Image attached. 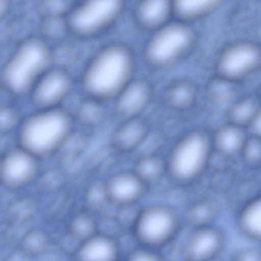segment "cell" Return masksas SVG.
<instances>
[{"label": "cell", "mask_w": 261, "mask_h": 261, "mask_svg": "<svg viewBox=\"0 0 261 261\" xmlns=\"http://www.w3.org/2000/svg\"><path fill=\"white\" fill-rule=\"evenodd\" d=\"M46 244V239L44 235L39 233H33L25 238L24 245L25 250L30 253H39L43 250Z\"/></svg>", "instance_id": "obj_29"}, {"label": "cell", "mask_w": 261, "mask_h": 261, "mask_svg": "<svg viewBox=\"0 0 261 261\" xmlns=\"http://www.w3.org/2000/svg\"><path fill=\"white\" fill-rule=\"evenodd\" d=\"M194 92L195 91L192 85L187 83H180L171 89L168 97L174 106L181 108L191 103L194 97Z\"/></svg>", "instance_id": "obj_27"}, {"label": "cell", "mask_w": 261, "mask_h": 261, "mask_svg": "<svg viewBox=\"0 0 261 261\" xmlns=\"http://www.w3.org/2000/svg\"><path fill=\"white\" fill-rule=\"evenodd\" d=\"M193 41V31L188 25L165 24L148 42L145 53L146 59L155 66H167L184 56Z\"/></svg>", "instance_id": "obj_6"}, {"label": "cell", "mask_w": 261, "mask_h": 261, "mask_svg": "<svg viewBox=\"0 0 261 261\" xmlns=\"http://www.w3.org/2000/svg\"><path fill=\"white\" fill-rule=\"evenodd\" d=\"M74 128V117L65 108L37 110L21 120L19 146L39 160L51 156L68 143Z\"/></svg>", "instance_id": "obj_1"}, {"label": "cell", "mask_w": 261, "mask_h": 261, "mask_svg": "<svg viewBox=\"0 0 261 261\" xmlns=\"http://www.w3.org/2000/svg\"><path fill=\"white\" fill-rule=\"evenodd\" d=\"M259 112L256 103L250 99H247L236 103L230 111V117L234 122L233 124L239 126L242 123H250Z\"/></svg>", "instance_id": "obj_24"}, {"label": "cell", "mask_w": 261, "mask_h": 261, "mask_svg": "<svg viewBox=\"0 0 261 261\" xmlns=\"http://www.w3.org/2000/svg\"><path fill=\"white\" fill-rule=\"evenodd\" d=\"M209 157L208 139L201 133H191L172 149L168 161L169 175L180 184L193 182L204 172Z\"/></svg>", "instance_id": "obj_5"}, {"label": "cell", "mask_w": 261, "mask_h": 261, "mask_svg": "<svg viewBox=\"0 0 261 261\" xmlns=\"http://www.w3.org/2000/svg\"><path fill=\"white\" fill-rule=\"evenodd\" d=\"M123 5L116 0H91L72 4L65 15L69 34L89 39L112 25L121 13Z\"/></svg>", "instance_id": "obj_4"}, {"label": "cell", "mask_w": 261, "mask_h": 261, "mask_svg": "<svg viewBox=\"0 0 261 261\" xmlns=\"http://www.w3.org/2000/svg\"><path fill=\"white\" fill-rule=\"evenodd\" d=\"M9 8H10V5L8 3L0 0V21L5 17L7 13H8Z\"/></svg>", "instance_id": "obj_33"}, {"label": "cell", "mask_w": 261, "mask_h": 261, "mask_svg": "<svg viewBox=\"0 0 261 261\" xmlns=\"http://www.w3.org/2000/svg\"><path fill=\"white\" fill-rule=\"evenodd\" d=\"M103 186L108 201L120 207L135 205L143 198L146 188L134 172H129L114 174Z\"/></svg>", "instance_id": "obj_12"}, {"label": "cell", "mask_w": 261, "mask_h": 261, "mask_svg": "<svg viewBox=\"0 0 261 261\" xmlns=\"http://www.w3.org/2000/svg\"><path fill=\"white\" fill-rule=\"evenodd\" d=\"M20 122L19 112L14 107L0 103V135L17 130Z\"/></svg>", "instance_id": "obj_25"}, {"label": "cell", "mask_w": 261, "mask_h": 261, "mask_svg": "<svg viewBox=\"0 0 261 261\" xmlns=\"http://www.w3.org/2000/svg\"><path fill=\"white\" fill-rule=\"evenodd\" d=\"M215 142L221 153L233 155L242 151L247 141L241 128L232 124L224 126L218 131Z\"/></svg>", "instance_id": "obj_17"}, {"label": "cell", "mask_w": 261, "mask_h": 261, "mask_svg": "<svg viewBox=\"0 0 261 261\" xmlns=\"http://www.w3.org/2000/svg\"><path fill=\"white\" fill-rule=\"evenodd\" d=\"M172 10V4L163 0L144 1L139 4L136 14L139 22L149 28H157L166 24Z\"/></svg>", "instance_id": "obj_15"}, {"label": "cell", "mask_w": 261, "mask_h": 261, "mask_svg": "<svg viewBox=\"0 0 261 261\" xmlns=\"http://www.w3.org/2000/svg\"><path fill=\"white\" fill-rule=\"evenodd\" d=\"M117 242L108 235L94 234L82 242L76 253L77 261H118Z\"/></svg>", "instance_id": "obj_13"}, {"label": "cell", "mask_w": 261, "mask_h": 261, "mask_svg": "<svg viewBox=\"0 0 261 261\" xmlns=\"http://www.w3.org/2000/svg\"><path fill=\"white\" fill-rule=\"evenodd\" d=\"M103 111L99 100L88 97L77 107L76 117L83 124H97L103 117Z\"/></svg>", "instance_id": "obj_22"}, {"label": "cell", "mask_w": 261, "mask_h": 261, "mask_svg": "<svg viewBox=\"0 0 261 261\" xmlns=\"http://www.w3.org/2000/svg\"><path fill=\"white\" fill-rule=\"evenodd\" d=\"M259 48L250 43H237L226 48L218 61V72L225 80H236L251 74L259 63Z\"/></svg>", "instance_id": "obj_10"}, {"label": "cell", "mask_w": 261, "mask_h": 261, "mask_svg": "<svg viewBox=\"0 0 261 261\" xmlns=\"http://www.w3.org/2000/svg\"><path fill=\"white\" fill-rule=\"evenodd\" d=\"M42 33L45 36L44 40H62L68 33L65 16L42 17Z\"/></svg>", "instance_id": "obj_23"}, {"label": "cell", "mask_w": 261, "mask_h": 261, "mask_svg": "<svg viewBox=\"0 0 261 261\" xmlns=\"http://www.w3.org/2000/svg\"><path fill=\"white\" fill-rule=\"evenodd\" d=\"M71 230L74 237L82 240L83 242L96 234L95 221L88 215H79L73 221Z\"/></svg>", "instance_id": "obj_26"}, {"label": "cell", "mask_w": 261, "mask_h": 261, "mask_svg": "<svg viewBox=\"0 0 261 261\" xmlns=\"http://www.w3.org/2000/svg\"><path fill=\"white\" fill-rule=\"evenodd\" d=\"M238 226L243 234L253 241L261 238V199L256 197L244 204L238 217Z\"/></svg>", "instance_id": "obj_16"}, {"label": "cell", "mask_w": 261, "mask_h": 261, "mask_svg": "<svg viewBox=\"0 0 261 261\" xmlns=\"http://www.w3.org/2000/svg\"><path fill=\"white\" fill-rule=\"evenodd\" d=\"M127 261H163V258L152 250L147 248H138L132 250Z\"/></svg>", "instance_id": "obj_30"}, {"label": "cell", "mask_w": 261, "mask_h": 261, "mask_svg": "<svg viewBox=\"0 0 261 261\" xmlns=\"http://www.w3.org/2000/svg\"><path fill=\"white\" fill-rule=\"evenodd\" d=\"M233 261H261L260 252L253 247L242 249L235 254Z\"/></svg>", "instance_id": "obj_31"}, {"label": "cell", "mask_w": 261, "mask_h": 261, "mask_svg": "<svg viewBox=\"0 0 261 261\" xmlns=\"http://www.w3.org/2000/svg\"><path fill=\"white\" fill-rule=\"evenodd\" d=\"M241 152L244 153V159L247 163L255 165L259 163L260 156L259 143L256 139L246 142Z\"/></svg>", "instance_id": "obj_28"}, {"label": "cell", "mask_w": 261, "mask_h": 261, "mask_svg": "<svg viewBox=\"0 0 261 261\" xmlns=\"http://www.w3.org/2000/svg\"><path fill=\"white\" fill-rule=\"evenodd\" d=\"M163 162L154 155H145L137 162L134 173L145 185L158 181L163 174Z\"/></svg>", "instance_id": "obj_21"}, {"label": "cell", "mask_w": 261, "mask_h": 261, "mask_svg": "<svg viewBox=\"0 0 261 261\" xmlns=\"http://www.w3.org/2000/svg\"><path fill=\"white\" fill-rule=\"evenodd\" d=\"M224 236L215 227L195 228L184 247L185 259L187 261H208L218 257L224 247Z\"/></svg>", "instance_id": "obj_11"}, {"label": "cell", "mask_w": 261, "mask_h": 261, "mask_svg": "<svg viewBox=\"0 0 261 261\" xmlns=\"http://www.w3.org/2000/svg\"><path fill=\"white\" fill-rule=\"evenodd\" d=\"M74 85L71 73L64 68H50L36 82L30 96L37 110L61 108Z\"/></svg>", "instance_id": "obj_8"}, {"label": "cell", "mask_w": 261, "mask_h": 261, "mask_svg": "<svg viewBox=\"0 0 261 261\" xmlns=\"http://www.w3.org/2000/svg\"><path fill=\"white\" fill-rule=\"evenodd\" d=\"M134 68L130 51L110 45L96 53L85 67L81 85L88 97L100 100L118 95L129 83Z\"/></svg>", "instance_id": "obj_2"}, {"label": "cell", "mask_w": 261, "mask_h": 261, "mask_svg": "<svg viewBox=\"0 0 261 261\" xmlns=\"http://www.w3.org/2000/svg\"><path fill=\"white\" fill-rule=\"evenodd\" d=\"M39 169V159L18 146L0 156V182L13 189L23 187L34 179Z\"/></svg>", "instance_id": "obj_9"}, {"label": "cell", "mask_w": 261, "mask_h": 261, "mask_svg": "<svg viewBox=\"0 0 261 261\" xmlns=\"http://www.w3.org/2000/svg\"><path fill=\"white\" fill-rule=\"evenodd\" d=\"M218 1H206V0H187L177 1L172 4V10L179 17L186 19H194L201 17L213 11L218 7Z\"/></svg>", "instance_id": "obj_20"}, {"label": "cell", "mask_w": 261, "mask_h": 261, "mask_svg": "<svg viewBox=\"0 0 261 261\" xmlns=\"http://www.w3.org/2000/svg\"><path fill=\"white\" fill-rule=\"evenodd\" d=\"M117 109L125 116H134L147 105L150 99V87L146 82H129L118 94Z\"/></svg>", "instance_id": "obj_14"}, {"label": "cell", "mask_w": 261, "mask_h": 261, "mask_svg": "<svg viewBox=\"0 0 261 261\" xmlns=\"http://www.w3.org/2000/svg\"><path fill=\"white\" fill-rule=\"evenodd\" d=\"M178 225V217L174 209L164 204H154L140 211L133 229L143 245L159 247L174 238Z\"/></svg>", "instance_id": "obj_7"}, {"label": "cell", "mask_w": 261, "mask_h": 261, "mask_svg": "<svg viewBox=\"0 0 261 261\" xmlns=\"http://www.w3.org/2000/svg\"><path fill=\"white\" fill-rule=\"evenodd\" d=\"M54 53L41 37L22 40L7 59L0 73L4 89L17 97L30 94L36 82L51 68Z\"/></svg>", "instance_id": "obj_3"}, {"label": "cell", "mask_w": 261, "mask_h": 261, "mask_svg": "<svg viewBox=\"0 0 261 261\" xmlns=\"http://www.w3.org/2000/svg\"><path fill=\"white\" fill-rule=\"evenodd\" d=\"M218 214L216 203L210 199H203L194 203L186 212V218L195 228L207 227Z\"/></svg>", "instance_id": "obj_18"}, {"label": "cell", "mask_w": 261, "mask_h": 261, "mask_svg": "<svg viewBox=\"0 0 261 261\" xmlns=\"http://www.w3.org/2000/svg\"><path fill=\"white\" fill-rule=\"evenodd\" d=\"M208 261H221L220 259H218V258H215V259H210Z\"/></svg>", "instance_id": "obj_34"}, {"label": "cell", "mask_w": 261, "mask_h": 261, "mask_svg": "<svg viewBox=\"0 0 261 261\" xmlns=\"http://www.w3.org/2000/svg\"><path fill=\"white\" fill-rule=\"evenodd\" d=\"M146 134L144 124L139 120H132L117 131L115 142L121 149H131L138 146L144 140Z\"/></svg>", "instance_id": "obj_19"}, {"label": "cell", "mask_w": 261, "mask_h": 261, "mask_svg": "<svg viewBox=\"0 0 261 261\" xmlns=\"http://www.w3.org/2000/svg\"><path fill=\"white\" fill-rule=\"evenodd\" d=\"M249 123L250 124V128L254 135L259 136V133H260V114H259V112L256 114V115L252 119L251 121Z\"/></svg>", "instance_id": "obj_32"}]
</instances>
